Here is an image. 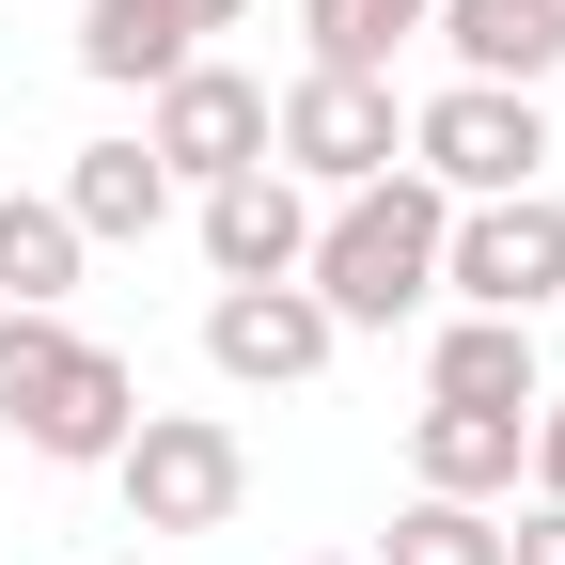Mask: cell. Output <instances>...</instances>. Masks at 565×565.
<instances>
[{"instance_id":"obj_8","label":"cell","mask_w":565,"mask_h":565,"mask_svg":"<svg viewBox=\"0 0 565 565\" xmlns=\"http://www.w3.org/2000/svg\"><path fill=\"white\" fill-rule=\"evenodd\" d=\"M330 299L315 282H221L204 299V362H221V393H299V377H330Z\"/></svg>"},{"instance_id":"obj_7","label":"cell","mask_w":565,"mask_h":565,"mask_svg":"<svg viewBox=\"0 0 565 565\" xmlns=\"http://www.w3.org/2000/svg\"><path fill=\"white\" fill-rule=\"evenodd\" d=\"M141 141H158V173H173V189H221V173H252V158H267V79L189 47L173 79L141 95Z\"/></svg>"},{"instance_id":"obj_16","label":"cell","mask_w":565,"mask_h":565,"mask_svg":"<svg viewBox=\"0 0 565 565\" xmlns=\"http://www.w3.org/2000/svg\"><path fill=\"white\" fill-rule=\"evenodd\" d=\"M393 47H424V0H299V63L393 79Z\"/></svg>"},{"instance_id":"obj_2","label":"cell","mask_w":565,"mask_h":565,"mask_svg":"<svg viewBox=\"0 0 565 565\" xmlns=\"http://www.w3.org/2000/svg\"><path fill=\"white\" fill-rule=\"evenodd\" d=\"M141 424L126 345H95L79 315H0V440L47 456V471H110Z\"/></svg>"},{"instance_id":"obj_13","label":"cell","mask_w":565,"mask_h":565,"mask_svg":"<svg viewBox=\"0 0 565 565\" xmlns=\"http://www.w3.org/2000/svg\"><path fill=\"white\" fill-rule=\"evenodd\" d=\"M534 315H440L424 345V408H534Z\"/></svg>"},{"instance_id":"obj_12","label":"cell","mask_w":565,"mask_h":565,"mask_svg":"<svg viewBox=\"0 0 565 565\" xmlns=\"http://www.w3.org/2000/svg\"><path fill=\"white\" fill-rule=\"evenodd\" d=\"M519 424L534 408H408V487H440V503H519Z\"/></svg>"},{"instance_id":"obj_3","label":"cell","mask_w":565,"mask_h":565,"mask_svg":"<svg viewBox=\"0 0 565 565\" xmlns=\"http://www.w3.org/2000/svg\"><path fill=\"white\" fill-rule=\"evenodd\" d=\"M408 173L440 204H503V189H550V95L519 79H440L408 110Z\"/></svg>"},{"instance_id":"obj_19","label":"cell","mask_w":565,"mask_h":565,"mask_svg":"<svg viewBox=\"0 0 565 565\" xmlns=\"http://www.w3.org/2000/svg\"><path fill=\"white\" fill-rule=\"evenodd\" d=\"M503 565H565V503H503Z\"/></svg>"},{"instance_id":"obj_14","label":"cell","mask_w":565,"mask_h":565,"mask_svg":"<svg viewBox=\"0 0 565 565\" xmlns=\"http://www.w3.org/2000/svg\"><path fill=\"white\" fill-rule=\"evenodd\" d=\"M79 299V221L47 189H0V315H63Z\"/></svg>"},{"instance_id":"obj_18","label":"cell","mask_w":565,"mask_h":565,"mask_svg":"<svg viewBox=\"0 0 565 565\" xmlns=\"http://www.w3.org/2000/svg\"><path fill=\"white\" fill-rule=\"evenodd\" d=\"M519 487L565 503V393H534V424H519Z\"/></svg>"},{"instance_id":"obj_10","label":"cell","mask_w":565,"mask_h":565,"mask_svg":"<svg viewBox=\"0 0 565 565\" xmlns=\"http://www.w3.org/2000/svg\"><path fill=\"white\" fill-rule=\"evenodd\" d=\"M424 32L456 47V79H519V95L565 79V0H424Z\"/></svg>"},{"instance_id":"obj_20","label":"cell","mask_w":565,"mask_h":565,"mask_svg":"<svg viewBox=\"0 0 565 565\" xmlns=\"http://www.w3.org/2000/svg\"><path fill=\"white\" fill-rule=\"evenodd\" d=\"M173 17H189V47H204V32H252V0H173Z\"/></svg>"},{"instance_id":"obj_15","label":"cell","mask_w":565,"mask_h":565,"mask_svg":"<svg viewBox=\"0 0 565 565\" xmlns=\"http://www.w3.org/2000/svg\"><path fill=\"white\" fill-rule=\"evenodd\" d=\"M173 63H189V17H173V0H79V79L158 95Z\"/></svg>"},{"instance_id":"obj_21","label":"cell","mask_w":565,"mask_h":565,"mask_svg":"<svg viewBox=\"0 0 565 565\" xmlns=\"http://www.w3.org/2000/svg\"><path fill=\"white\" fill-rule=\"evenodd\" d=\"M299 565H362V550H299Z\"/></svg>"},{"instance_id":"obj_6","label":"cell","mask_w":565,"mask_h":565,"mask_svg":"<svg viewBox=\"0 0 565 565\" xmlns=\"http://www.w3.org/2000/svg\"><path fill=\"white\" fill-rule=\"evenodd\" d=\"M440 299H456V315H550V299H565V189L456 204V236H440Z\"/></svg>"},{"instance_id":"obj_11","label":"cell","mask_w":565,"mask_h":565,"mask_svg":"<svg viewBox=\"0 0 565 565\" xmlns=\"http://www.w3.org/2000/svg\"><path fill=\"white\" fill-rule=\"evenodd\" d=\"M63 221H79V252H110V236H158L173 221V173H158V141L141 126H110V141H79V158H63Z\"/></svg>"},{"instance_id":"obj_1","label":"cell","mask_w":565,"mask_h":565,"mask_svg":"<svg viewBox=\"0 0 565 565\" xmlns=\"http://www.w3.org/2000/svg\"><path fill=\"white\" fill-rule=\"evenodd\" d=\"M440 236H456V204H440V189L393 158L377 189H330V204H315V252H299V282L330 299V330H408L424 299H440Z\"/></svg>"},{"instance_id":"obj_9","label":"cell","mask_w":565,"mask_h":565,"mask_svg":"<svg viewBox=\"0 0 565 565\" xmlns=\"http://www.w3.org/2000/svg\"><path fill=\"white\" fill-rule=\"evenodd\" d=\"M189 236H204V267H221V282H299L315 189L282 173V158H252V173H221V189H189Z\"/></svg>"},{"instance_id":"obj_17","label":"cell","mask_w":565,"mask_h":565,"mask_svg":"<svg viewBox=\"0 0 565 565\" xmlns=\"http://www.w3.org/2000/svg\"><path fill=\"white\" fill-rule=\"evenodd\" d=\"M362 565H503V503H440V487H408L393 534H377Z\"/></svg>"},{"instance_id":"obj_5","label":"cell","mask_w":565,"mask_h":565,"mask_svg":"<svg viewBox=\"0 0 565 565\" xmlns=\"http://www.w3.org/2000/svg\"><path fill=\"white\" fill-rule=\"evenodd\" d=\"M110 487H126L141 534H221V519L252 503V440H236L221 408H141L126 456H110Z\"/></svg>"},{"instance_id":"obj_4","label":"cell","mask_w":565,"mask_h":565,"mask_svg":"<svg viewBox=\"0 0 565 565\" xmlns=\"http://www.w3.org/2000/svg\"><path fill=\"white\" fill-rule=\"evenodd\" d=\"M267 158L299 173L315 204H330V189H377V173L408 158V95H393V79H345V63H299V79L267 95Z\"/></svg>"}]
</instances>
